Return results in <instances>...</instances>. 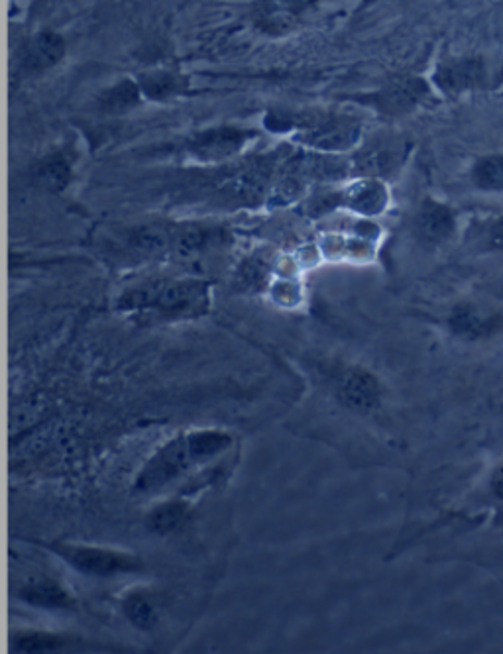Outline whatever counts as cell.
Masks as SVG:
<instances>
[{"instance_id":"obj_1","label":"cell","mask_w":503,"mask_h":654,"mask_svg":"<svg viewBox=\"0 0 503 654\" xmlns=\"http://www.w3.org/2000/svg\"><path fill=\"white\" fill-rule=\"evenodd\" d=\"M230 444L232 439L221 430H197L172 439L146 462L134 488L142 493L164 490L187 471L216 458Z\"/></svg>"},{"instance_id":"obj_2","label":"cell","mask_w":503,"mask_h":654,"mask_svg":"<svg viewBox=\"0 0 503 654\" xmlns=\"http://www.w3.org/2000/svg\"><path fill=\"white\" fill-rule=\"evenodd\" d=\"M293 140L320 154H342L362 143V124L349 116H318L305 130H299Z\"/></svg>"},{"instance_id":"obj_3","label":"cell","mask_w":503,"mask_h":654,"mask_svg":"<svg viewBox=\"0 0 503 654\" xmlns=\"http://www.w3.org/2000/svg\"><path fill=\"white\" fill-rule=\"evenodd\" d=\"M53 552L60 554L65 563L75 570L99 578H111L118 574H130L142 570V563L124 552L101 549V546H87V544H62L53 546Z\"/></svg>"},{"instance_id":"obj_4","label":"cell","mask_w":503,"mask_h":654,"mask_svg":"<svg viewBox=\"0 0 503 654\" xmlns=\"http://www.w3.org/2000/svg\"><path fill=\"white\" fill-rule=\"evenodd\" d=\"M429 97L427 83L419 77H395L386 83L378 91L366 95L360 103L374 109L376 113L388 118H398L413 113Z\"/></svg>"},{"instance_id":"obj_5","label":"cell","mask_w":503,"mask_h":654,"mask_svg":"<svg viewBox=\"0 0 503 654\" xmlns=\"http://www.w3.org/2000/svg\"><path fill=\"white\" fill-rule=\"evenodd\" d=\"M257 134L237 126H215L187 140V154L203 164L225 162L240 154Z\"/></svg>"},{"instance_id":"obj_6","label":"cell","mask_w":503,"mask_h":654,"mask_svg":"<svg viewBox=\"0 0 503 654\" xmlns=\"http://www.w3.org/2000/svg\"><path fill=\"white\" fill-rule=\"evenodd\" d=\"M65 58V40L58 32L41 30L24 41L18 52L22 77H38L50 72Z\"/></svg>"},{"instance_id":"obj_7","label":"cell","mask_w":503,"mask_h":654,"mask_svg":"<svg viewBox=\"0 0 503 654\" xmlns=\"http://www.w3.org/2000/svg\"><path fill=\"white\" fill-rule=\"evenodd\" d=\"M405 158V143L393 138H380L360 148L352 158L350 169L362 177L378 179L381 175L393 174Z\"/></svg>"},{"instance_id":"obj_8","label":"cell","mask_w":503,"mask_h":654,"mask_svg":"<svg viewBox=\"0 0 503 654\" xmlns=\"http://www.w3.org/2000/svg\"><path fill=\"white\" fill-rule=\"evenodd\" d=\"M317 0H256L257 28L266 34H286L298 26Z\"/></svg>"},{"instance_id":"obj_9","label":"cell","mask_w":503,"mask_h":654,"mask_svg":"<svg viewBox=\"0 0 503 654\" xmlns=\"http://www.w3.org/2000/svg\"><path fill=\"white\" fill-rule=\"evenodd\" d=\"M339 395L350 410L370 413L380 407V381L366 369L349 368L339 378Z\"/></svg>"},{"instance_id":"obj_10","label":"cell","mask_w":503,"mask_h":654,"mask_svg":"<svg viewBox=\"0 0 503 654\" xmlns=\"http://www.w3.org/2000/svg\"><path fill=\"white\" fill-rule=\"evenodd\" d=\"M205 293V284L193 279L160 284L150 307L158 309L162 315H187L203 305Z\"/></svg>"},{"instance_id":"obj_11","label":"cell","mask_w":503,"mask_h":654,"mask_svg":"<svg viewBox=\"0 0 503 654\" xmlns=\"http://www.w3.org/2000/svg\"><path fill=\"white\" fill-rule=\"evenodd\" d=\"M486 79V67L482 60H452L442 63L435 73V85L444 95H461L482 85Z\"/></svg>"},{"instance_id":"obj_12","label":"cell","mask_w":503,"mask_h":654,"mask_svg":"<svg viewBox=\"0 0 503 654\" xmlns=\"http://www.w3.org/2000/svg\"><path fill=\"white\" fill-rule=\"evenodd\" d=\"M415 230L423 242L441 244L454 232V215L449 206L437 201H425L415 216Z\"/></svg>"},{"instance_id":"obj_13","label":"cell","mask_w":503,"mask_h":654,"mask_svg":"<svg viewBox=\"0 0 503 654\" xmlns=\"http://www.w3.org/2000/svg\"><path fill=\"white\" fill-rule=\"evenodd\" d=\"M342 194V205L349 206L360 215H380L388 205V191L380 179L362 177L356 184L349 185Z\"/></svg>"},{"instance_id":"obj_14","label":"cell","mask_w":503,"mask_h":654,"mask_svg":"<svg viewBox=\"0 0 503 654\" xmlns=\"http://www.w3.org/2000/svg\"><path fill=\"white\" fill-rule=\"evenodd\" d=\"M138 85L140 91L144 95L146 101H158L165 103L177 97H184L189 91V79L186 75L172 70H152L138 75Z\"/></svg>"},{"instance_id":"obj_15","label":"cell","mask_w":503,"mask_h":654,"mask_svg":"<svg viewBox=\"0 0 503 654\" xmlns=\"http://www.w3.org/2000/svg\"><path fill=\"white\" fill-rule=\"evenodd\" d=\"M32 184L43 191H63L72 184L73 160L65 152L43 155L32 165Z\"/></svg>"},{"instance_id":"obj_16","label":"cell","mask_w":503,"mask_h":654,"mask_svg":"<svg viewBox=\"0 0 503 654\" xmlns=\"http://www.w3.org/2000/svg\"><path fill=\"white\" fill-rule=\"evenodd\" d=\"M452 332L464 338H483L502 327V317L495 313H483L474 305H458L449 318Z\"/></svg>"},{"instance_id":"obj_17","label":"cell","mask_w":503,"mask_h":654,"mask_svg":"<svg viewBox=\"0 0 503 654\" xmlns=\"http://www.w3.org/2000/svg\"><path fill=\"white\" fill-rule=\"evenodd\" d=\"M144 101V95L136 79H121L97 97V111L103 114L130 113Z\"/></svg>"},{"instance_id":"obj_18","label":"cell","mask_w":503,"mask_h":654,"mask_svg":"<svg viewBox=\"0 0 503 654\" xmlns=\"http://www.w3.org/2000/svg\"><path fill=\"white\" fill-rule=\"evenodd\" d=\"M21 600L41 609H70L73 598L67 590L50 578H40L26 583L21 590Z\"/></svg>"},{"instance_id":"obj_19","label":"cell","mask_w":503,"mask_h":654,"mask_svg":"<svg viewBox=\"0 0 503 654\" xmlns=\"http://www.w3.org/2000/svg\"><path fill=\"white\" fill-rule=\"evenodd\" d=\"M189 519V503L184 500L165 501L148 515V529L155 534H172Z\"/></svg>"},{"instance_id":"obj_20","label":"cell","mask_w":503,"mask_h":654,"mask_svg":"<svg viewBox=\"0 0 503 654\" xmlns=\"http://www.w3.org/2000/svg\"><path fill=\"white\" fill-rule=\"evenodd\" d=\"M215 230L203 226H184L172 236V244L179 256L191 257L205 252L216 240Z\"/></svg>"},{"instance_id":"obj_21","label":"cell","mask_w":503,"mask_h":654,"mask_svg":"<svg viewBox=\"0 0 503 654\" xmlns=\"http://www.w3.org/2000/svg\"><path fill=\"white\" fill-rule=\"evenodd\" d=\"M123 609L124 615L136 629H140V631L154 629L158 615H155L154 605L150 603L144 593H128L124 600Z\"/></svg>"},{"instance_id":"obj_22","label":"cell","mask_w":503,"mask_h":654,"mask_svg":"<svg viewBox=\"0 0 503 654\" xmlns=\"http://www.w3.org/2000/svg\"><path fill=\"white\" fill-rule=\"evenodd\" d=\"M474 184L483 191H503V155L483 158L474 167Z\"/></svg>"},{"instance_id":"obj_23","label":"cell","mask_w":503,"mask_h":654,"mask_svg":"<svg viewBox=\"0 0 503 654\" xmlns=\"http://www.w3.org/2000/svg\"><path fill=\"white\" fill-rule=\"evenodd\" d=\"M65 639L60 634L52 633H24L16 637V649L24 653H46V651H55L62 649Z\"/></svg>"},{"instance_id":"obj_24","label":"cell","mask_w":503,"mask_h":654,"mask_svg":"<svg viewBox=\"0 0 503 654\" xmlns=\"http://www.w3.org/2000/svg\"><path fill=\"white\" fill-rule=\"evenodd\" d=\"M134 246L136 250H142V252H160L164 250L167 242H169V235L165 232L162 226H144L140 230H136V235L133 236Z\"/></svg>"},{"instance_id":"obj_25","label":"cell","mask_w":503,"mask_h":654,"mask_svg":"<svg viewBox=\"0 0 503 654\" xmlns=\"http://www.w3.org/2000/svg\"><path fill=\"white\" fill-rule=\"evenodd\" d=\"M242 284L248 287H260L266 277V266L257 260H248L242 266Z\"/></svg>"},{"instance_id":"obj_26","label":"cell","mask_w":503,"mask_h":654,"mask_svg":"<svg viewBox=\"0 0 503 654\" xmlns=\"http://www.w3.org/2000/svg\"><path fill=\"white\" fill-rule=\"evenodd\" d=\"M490 242L495 248H500L503 250V216L492 226V230H490Z\"/></svg>"},{"instance_id":"obj_27","label":"cell","mask_w":503,"mask_h":654,"mask_svg":"<svg viewBox=\"0 0 503 654\" xmlns=\"http://www.w3.org/2000/svg\"><path fill=\"white\" fill-rule=\"evenodd\" d=\"M493 491L503 500V468L495 471V476H493Z\"/></svg>"},{"instance_id":"obj_28","label":"cell","mask_w":503,"mask_h":654,"mask_svg":"<svg viewBox=\"0 0 503 654\" xmlns=\"http://www.w3.org/2000/svg\"><path fill=\"white\" fill-rule=\"evenodd\" d=\"M380 2H388V0H364V2H362V7H364V9H368V7L380 4Z\"/></svg>"}]
</instances>
